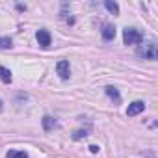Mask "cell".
<instances>
[{
  "label": "cell",
  "instance_id": "6da1fadb",
  "mask_svg": "<svg viewBox=\"0 0 158 158\" xmlns=\"http://www.w3.org/2000/svg\"><path fill=\"white\" fill-rule=\"evenodd\" d=\"M136 54H138L139 58H143V60H156L158 48H156V45H154L152 41H147V43H143V45L138 47Z\"/></svg>",
  "mask_w": 158,
  "mask_h": 158
},
{
  "label": "cell",
  "instance_id": "7a4b0ae2",
  "mask_svg": "<svg viewBox=\"0 0 158 158\" xmlns=\"http://www.w3.org/2000/svg\"><path fill=\"white\" fill-rule=\"evenodd\" d=\"M123 41H125V45H139L143 41V34L136 28H125L123 30Z\"/></svg>",
  "mask_w": 158,
  "mask_h": 158
},
{
  "label": "cell",
  "instance_id": "3957f363",
  "mask_svg": "<svg viewBox=\"0 0 158 158\" xmlns=\"http://www.w3.org/2000/svg\"><path fill=\"white\" fill-rule=\"evenodd\" d=\"M56 73L60 74L61 80H67L69 74H71V67H69V61L67 60H60L58 65H56Z\"/></svg>",
  "mask_w": 158,
  "mask_h": 158
},
{
  "label": "cell",
  "instance_id": "277c9868",
  "mask_svg": "<svg viewBox=\"0 0 158 158\" xmlns=\"http://www.w3.org/2000/svg\"><path fill=\"white\" fill-rule=\"evenodd\" d=\"M145 110V102H141V101H134L132 104H128V110H127V115L128 117H134V115H138V114H141Z\"/></svg>",
  "mask_w": 158,
  "mask_h": 158
},
{
  "label": "cell",
  "instance_id": "5b68a950",
  "mask_svg": "<svg viewBox=\"0 0 158 158\" xmlns=\"http://www.w3.org/2000/svg\"><path fill=\"white\" fill-rule=\"evenodd\" d=\"M35 37H37V43H39L41 47H48V45H50V34H48L47 30H39V32L35 34Z\"/></svg>",
  "mask_w": 158,
  "mask_h": 158
},
{
  "label": "cell",
  "instance_id": "8992f818",
  "mask_svg": "<svg viewBox=\"0 0 158 158\" xmlns=\"http://www.w3.org/2000/svg\"><path fill=\"white\" fill-rule=\"evenodd\" d=\"M102 37H104L106 41L114 39V37H115V28H114L112 24H106V26L102 28Z\"/></svg>",
  "mask_w": 158,
  "mask_h": 158
},
{
  "label": "cell",
  "instance_id": "52a82bcc",
  "mask_svg": "<svg viewBox=\"0 0 158 158\" xmlns=\"http://www.w3.org/2000/svg\"><path fill=\"white\" fill-rule=\"evenodd\" d=\"M56 125H58V123H56L54 117H50V115H45V117H43V128H45L47 132L52 130V128H56Z\"/></svg>",
  "mask_w": 158,
  "mask_h": 158
},
{
  "label": "cell",
  "instance_id": "ba28073f",
  "mask_svg": "<svg viewBox=\"0 0 158 158\" xmlns=\"http://www.w3.org/2000/svg\"><path fill=\"white\" fill-rule=\"evenodd\" d=\"M6 158H28V152H26V151H17V149H13V151H8Z\"/></svg>",
  "mask_w": 158,
  "mask_h": 158
},
{
  "label": "cell",
  "instance_id": "9c48e42d",
  "mask_svg": "<svg viewBox=\"0 0 158 158\" xmlns=\"http://www.w3.org/2000/svg\"><path fill=\"white\" fill-rule=\"evenodd\" d=\"M89 132H91V127H86V128H80V130H74L73 139H82V138H86Z\"/></svg>",
  "mask_w": 158,
  "mask_h": 158
},
{
  "label": "cell",
  "instance_id": "30bf717a",
  "mask_svg": "<svg viewBox=\"0 0 158 158\" xmlns=\"http://www.w3.org/2000/svg\"><path fill=\"white\" fill-rule=\"evenodd\" d=\"M0 78H2V82L10 84L11 82V71L6 69V67H0Z\"/></svg>",
  "mask_w": 158,
  "mask_h": 158
},
{
  "label": "cell",
  "instance_id": "8fae6325",
  "mask_svg": "<svg viewBox=\"0 0 158 158\" xmlns=\"http://www.w3.org/2000/svg\"><path fill=\"white\" fill-rule=\"evenodd\" d=\"M106 95H108V97H112V99H115V102H119V101H121L119 91H117L115 88H112V86H108V88H106Z\"/></svg>",
  "mask_w": 158,
  "mask_h": 158
},
{
  "label": "cell",
  "instance_id": "7c38bea8",
  "mask_svg": "<svg viewBox=\"0 0 158 158\" xmlns=\"http://www.w3.org/2000/svg\"><path fill=\"white\" fill-rule=\"evenodd\" d=\"M104 6H106V8H108V11H112L114 15H117V13H119V6H117L115 2H112V0H106Z\"/></svg>",
  "mask_w": 158,
  "mask_h": 158
},
{
  "label": "cell",
  "instance_id": "4fadbf2b",
  "mask_svg": "<svg viewBox=\"0 0 158 158\" xmlns=\"http://www.w3.org/2000/svg\"><path fill=\"white\" fill-rule=\"evenodd\" d=\"M0 48H11V37H0Z\"/></svg>",
  "mask_w": 158,
  "mask_h": 158
},
{
  "label": "cell",
  "instance_id": "5bb4252c",
  "mask_svg": "<svg viewBox=\"0 0 158 158\" xmlns=\"http://www.w3.org/2000/svg\"><path fill=\"white\" fill-rule=\"evenodd\" d=\"M89 151L95 154V152H99V147H97V145H91V147H89Z\"/></svg>",
  "mask_w": 158,
  "mask_h": 158
},
{
  "label": "cell",
  "instance_id": "9a60e30c",
  "mask_svg": "<svg viewBox=\"0 0 158 158\" xmlns=\"http://www.w3.org/2000/svg\"><path fill=\"white\" fill-rule=\"evenodd\" d=\"M0 104H2V102H0ZM0 108H2V106H0Z\"/></svg>",
  "mask_w": 158,
  "mask_h": 158
}]
</instances>
